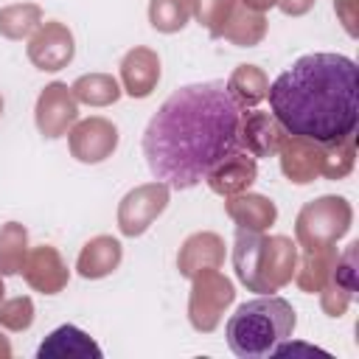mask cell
Instances as JSON below:
<instances>
[{
	"label": "cell",
	"mask_w": 359,
	"mask_h": 359,
	"mask_svg": "<svg viewBox=\"0 0 359 359\" xmlns=\"http://www.w3.org/2000/svg\"><path fill=\"white\" fill-rule=\"evenodd\" d=\"M151 177L174 191L196 188L244 149L241 104L227 81L177 87L143 129Z\"/></svg>",
	"instance_id": "obj_1"
},
{
	"label": "cell",
	"mask_w": 359,
	"mask_h": 359,
	"mask_svg": "<svg viewBox=\"0 0 359 359\" xmlns=\"http://www.w3.org/2000/svg\"><path fill=\"white\" fill-rule=\"evenodd\" d=\"M269 112L292 137L339 146L359 123L356 62L345 53H306L269 84Z\"/></svg>",
	"instance_id": "obj_2"
},
{
	"label": "cell",
	"mask_w": 359,
	"mask_h": 359,
	"mask_svg": "<svg viewBox=\"0 0 359 359\" xmlns=\"http://www.w3.org/2000/svg\"><path fill=\"white\" fill-rule=\"evenodd\" d=\"M294 325H297L294 306L286 297L266 294L241 303L230 314L224 325V337L236 356L264 359V356H275L278 348L292 339Z\"/></svg>",
	"instance_id": "obj_3"
},
{
	"label": "cell",
	"mask_w": 359,
	"mask_h": 359,
	"mask_svg": "<svg viewBox=\"0 0 359 359\" xmlns=\"http://www.w3.org/2000/svg\"><path fill=\"white\" fill-rule=\"evenodd\" d=\"M36 356L39 359H50V356H59V359L62 356H76V359H90L93 356V359H101L104 351L95 345V339L87 331H81L76 325H59L39 342Z\"/></svg>",
	"instance_id": "obj_4"
}]
</instances>
